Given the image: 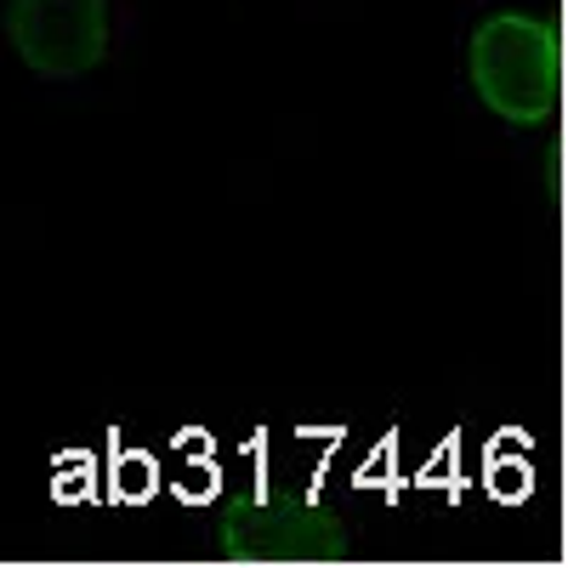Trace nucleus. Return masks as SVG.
<instances>
[{
  "label": "nucleus",
  "instance_id": "obj_2",
  "mask_svg": "<svg viewBox=\"0 0 568 568\" xmlns=\"http://www.w3.org/2000/svg\"><path fill=\"white\" fill-rule=\"evenodd\" d=\"M7 40L34 74L74 80L109 52V0H7Z\"/></svg>",
  "mask_w": 568,
  "mask_h": 568
},
{
  "label": "nucleus",
  "instance_id": "obj_1",
  "mask_svg": "<svg viewBox=\"0 0 568 568\" xmlns=\"http://www.w3.org/2000/svg\"><path fill=\"white\" fill-rule=\"evenodd\" d=\"M466 74L489 114L511 125H540L562 103V40L546 18L495 12L471 29Z\"/></svg>",
  "mask_w": 568,
  "mask_h": 568
}]
</instances>
